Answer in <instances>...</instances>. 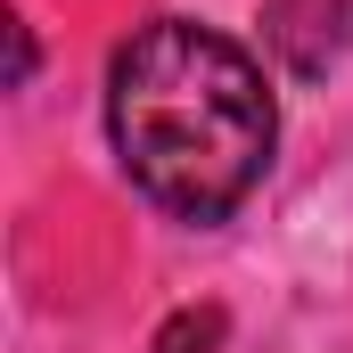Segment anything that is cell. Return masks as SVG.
<instances>
[{
  "label": "cell",
  "instance_id": "obj_1",
  "mask_svg": "<svg viewBox=\"0 0 353 353\" xmlns=\"http://www.w3.org/2000/svg\"><path fill=\"white\" fill-rule=\"evenodd\" d=\"M107 140L123 181L189 230L230 222L271 173L279 99L255 50L197 17H148L107 66Z\"/></svg>",
  "mask_w": 353,
  "mask_h": 353
},
{
  "label": "cell",
  "instance_id": "obj_2",
  "mask_svg": "<svg viewBox=\"0 0 353 353\" xmlns=\"http://www.w3.org/2000/svg\"><path fill=\"white\" fill-rule=\"evenodd\" d=\"M214 337H222V312H181L157 337V353H214Z\"/></svg>",
  "mask_w": 353,
  "mask_h": 353
},
{
  "label": "cell",
  "instance_id": "obj_3",
  "mask_svg": "<svg viewBox=\"0 0 353 353\" xmlns=\"http://www.w3.org/2000/svg\"><path fill=\"white\" fill-rule=\"evenodd\" d=\"M8 41H17V66H8V83L25 90V83H33V25H8Z\"/></svg>",
  "mask_w": 353,
  "mask_h": 353
}]
</instances>
